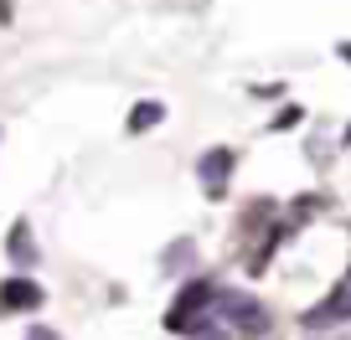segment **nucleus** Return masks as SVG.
Returning <instances> with one entry per match:
<instances>
[{"mask_svg":"<svg viewBox=\"0 0 351 340\" xmlns=\"http://www.w3.org/2000/svg\"><path fill=\"white\" fill-rule=\"evenodd\" d=\"M165 119V109L155 99H145V103H134V114H130V134H145L150 124H160Z\"/></svg>","mask_w":351,"mask_h":340,"instance_id":"nucleus-7","label":"nucleus"},{"mask_svg":"<svg viewBox=\"0 0 351 340\" xmlns=\"http://www.w3.org/2000/svg\"><path fill=\"white\" fill-rule=\"evenodd\" d=\"M42 284H32V278H5V284H0V315H26V309H36L42 304Z\"/></svg>","mask_w":351,"mask_h":340,"instance_id":"nucleus-4","label":"nucleus"},{"mask_svg":"<svg viewBox=\"0 0 351 340\" xmlns=\"http://www.w3.org/2000/svg\"><path fill=\"white\" fill-rule=\"evenodd\" d=\"M212 299H217V284H212V278L186 284V289H181V299H176V309L165 315V330H191L202 315H212Z\"/></svg>","mask_w":351,"mask_h":340,"instance_id":"nucleus-2","label":"nucleus"},{"mask_svg":"<svg viewBox=\"0 0 351 340\" xmlns=\"http://www.w3.org/2000/svg\"><path fill=\"white\" fill-rule=\"evenodd\" d=\"M341 144H351V129H346V134H341Z\"/></svg>","mask_w":351,"mask_h":340,"instance_id":"nucleus-11","label":"nucleus"},{"mask_svg":"<svg viewBox=\"0 0 351 340\" xmlns=\"http://www.w3.org/2000/svg\"><path fill=\"white\" fill-rule=\"evenodd\" d=\"M5 252H11V263L16 268H32L36 263V237H32V222H16V227H11V237H5Z\"/></svg>","mask_w":351,"mask_h":340,"instance_id":"nucleus-6","label":"nucleus"},{"mask_svg":"<svg viewBox=\"0 0 351 340\" xmlns=\"http://www.w3.org/2000/svg\"><path fill=\"white\" fill-rule=\"evenodd\" d=\"M26 340H62V335H57V330H47V325H32V335H26Z\"/></svg>","mask_w":351,"mask_h":340,"instance_id":"nucleus-9","label":"nucleus"},{"mask_svg":"<svg viewBox=\"0 0 351 340\" xmlns=\"http://www.w3.org/2000/svg\"><path fill=\"white\" fill-rule=\"evenodd\" d=\"M186 335H191V340H228V325H222L217 315H202L197 325L186 330Z\"/></svg>","mask_w":351,"mask_h":340,"instance_id":"nucleus-8","label":"nucleus"},{"mask_svg":"<svg viewBox=\"0 0 351 340\" xmlns=\"http://www.w3.org/2000/svg\"><path fill=\"white\" fill-rule=\"evenodd\" d=\"M336 52H341V57H346V62H351V42H341V47H336Z\"/></svg>","mask_w":351,"mask_h":340,"instance_id":"nucleus-10","label":"nucleus"},{"mask_svg":"<svg viewBox=\"0 0 351 340\" xmlns=\"http://www.w3.org/2000/svg\"><path fill=\"white\" fill-rule=\"evenodd\" d=\"M232 165H238V155H232V150H222V144H217V150H207V155L197 160V181L212 191V196H222V191H228Z\"/></svg>","mask_w":351,"mask_h":340,"instance_id":"nucleus-3","label":"nucleus"},{"mask_svg":"<svg viewBox=\"0 0 351 340\" xmlns=\"http://www.w3.org/2000/svg\"><path fill=\"white\" fill-rule=\"evenodd\" d=\"M212 309H217V319L228 330H238V335H263V330H269V309H263L258 299H248V294H222L217 289Z\"/></svg>","mask_w":351,"mask_h":340,"instance_id":"nucleus-1","label":"nucleus"},{"mask_svg":"<svg viewBox=\"0 0 351 340\" xmlns=\"http://www.w3.org/2000/svg\"><path fill=\"white\" fill-rule=\"evenodd\" d=\"M341 319H351V278L341 289H330L326 304L305 309V330H326V325H341Z\"/></svg>","mask_w":351,"mask_h":340,"instance_id":"nucleus-5","label":"nucleus"}]
</instances>
